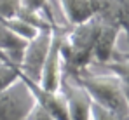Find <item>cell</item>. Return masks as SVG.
<instances>
[{
  "instance_id": "obj_1",
  "label": "cell",
  "mask_w": 129,
  "mask_h": 120,
  "mask_svg": "<svg viewBox=\"0 0 129 120\" xmlns=\"http://www.w3.org/2000/svg\"><path fill=\"white\" fill-rule=\"evenodd\" d=\"M100 26L101 21L98 16L87 19L86 23L68 26L61 45L64 75H77L92 64V52L100 33Z\"/></svg>"
},
{
  "instance_id": "obj_2",
  "label": "cell",
  "mask_w": 129,
  "mask_h": 120,
  "mask_svg": "<svg viewBox=\"0 0 129 120\" xmlns=\"http://www.w3.org/2000/svg\"><path fill=\"white\" fill-rule=\"evenodd\" d=\"M72 78L86 89L92 103L117 113L119 117L126 118L129 115V104L122 91V84L113 73H94L87 68L77 75H72Z\"/></svg>"
},
{
  "instance_id": "obj_3",
  "label": "cell",
  "mask_w": 129,
  "mask_h": 120,
  "mask_svg": "<svg viewBox=\"0 0 129 120\" xmlns=\"http://www.w3.org/2000/svg\"><path fill=\"white\" fill-rule=\"evenodd\" d=\"M66 31H68V24H59L58 21L54 23L51 47H49L47 58L44 61L40 80H39L40 87L47 89V91H59L61 89V82H63V75H64L61 45H63Z\"/></svg>"
},
{
  "instance_id": "obj_4",
  "label": "cell",
  "mask_w": 129,
  "mask_h": 120,
  "mask_svg": "<svg viewBox=\"0 0 129 120\" xmlns=\"http://www.w3.org/2000/svg\"><path fill=\"white\" fill-rule=\"evenodd\" d=\"M54 23H52V26L39 30V33L33 38L28 40V44L24 47V52H23V59H21V64H19V73L23 77H26V78L37 82V84L40 80L44 61L47 58V52H49V47H51Z\"/></svg>"
},
{
  "instance_id": "obj_5",
  "label": "cell",
  "mask_w": 129,
  "mask_h": 120,
  "mask_svg": "<svg viewBox=\"0 0 129 120\" xmlns=\"http://www.w3.org/2000/svg\"><path fill=\"white\" fill-rule=\"evenodd\" d=\"M33 106L35 98L21 75L11 87L0 91V120H26Z\"/></svg>"
},
{
  "instance_id": "obj_6",
  "label": "cell",
  "mask_w": 129,
  "mask_h": 120,
  "mask_svg": "<svg viewBox=\"0 0 129 120\" xmlns=\"http://www.w3.org/2000/svg\"><path fill=\"white\" fill-rule=\"evenodd\" d=\"M23 82L28 85L30 92L33 94L35 98V103L39 106H42L44 110L52 115L54 120H70V115H68V103H66V98H64L63 91H47L40 87V84L33 82V80L26 78L21 75Z\"/></svg>"
},
{
  "instance_id": "obj_7",
  "label": "cell",
  "mask_w": 129,
  "mask_h": 120,
  "mask_svg": "<svg viewBox=\"0 0 129 120\" xmlns=\"http://www.w3.org/2000/svg\"><path fill=\"white\" fill-rule=\"evenodd\" d=\"M61 91H63L64 98H66V103H68L70 120H91L92 101L89 98V94L86 92V89L80 87L72 77L63 75Z\"/></svg>"
},
{
  "instance_id": "obj_8",
  "label": "cell",
  "mask_w": 129,
  "mask_h": 120,
  "mask_svg": "<svg viewBox=\"0 0 129 120\" xmlns=\"http://www.w3.org/2000/svg\"><path fill=\"white\" fill-rule=\"evenodd\" d=\"M101 21L100 26V33L96 38L94 45V52H92V64H107L113 59L115 52H117V38L120 35V28L113 23Z\"/></svg>"
},
{
  "instance_id": "obj_9",
  "label": "cell",
  "mask_w": 129,
  "mask_h": 120,
  "mask_svg": "<svg viewBox=\"0 0 129 120\" xmlns=\"http://www.w3.org/2000/svg\"><path fill=\"white\" fill-rule=\"evenodd\" d=\"M96 16L103 21L113 23L126 33L129 45V0H94Z\"/></svg>"
},
{
  "instance_id": "obj_10",
  "label": "cell",
  "mask_w": 129,
  "mask_h": 120,
  "mask_svg": "<svg viewBox=\"0 0 129 120\" xmlns=\"http://www.w3.org/2000/svg\"><path fill=\"white\" fill-rule=\"evenodd\" d=\"M64 21L68 26H75L96 16L94 0H58Z\"/></svg>"
},
{
  "instance_id": "obj_11",
  "label": "cell",
  "mask_w": 129,
  "mask_h": 120,
  "mask_svg": "<svg viewBox=\"0 0 129 120\" xmlns=\"http://www.w3.org/2000/svg\"><path fill=\"white\" fill-rule=\"evenodd\" d=\"M28 40L21 38L19 35H16L12 30H9L2 21H0V51L7 56V59L12 64H16L19 68L23 59V52L26 47Z\"/></svg>"
},
{
  "instance_id": "obj_12",
  "label": "cell",
  "mask_w": 129,
  "mask_h": 120,
  "mask_svg": "<svg viewBox=\"0 0 129 120\" xmlns=\"http://www.w3.org/2000/svg\"><path fill=\"white\" fill-rule=\"evenodd\" d=\"M107 70H110V73H113L117 78L120 80L122 84V91H124V96H126V101L129 104V52H115L113 59L103 64Z\"/></svg>"
},
{
  "instance_id": "obj_13",
  "label": "cell",
  "mask_w": 129,
  "mask_h": 120,
  "mask_svg": "<svg viewBox=\"0 0 129 120\" xmlns=\"http://www.w3.org/2000/svg\"><path fill=\"white\" fill-rule=\"evenodd\" d=\"M9 30H12L16 35H19L21 38L24 40H31L37 33H39V30L35 28V26H31L30 23H26L24 19H21V18H12V19H5V21H2Z\"/></svg>"
},
{
  "instance_id": "obj_14",
  "label": "cell",
  "mask_w": 129,
  "mask_h": 120,
  "mask_svg": "<svg viewBox=\"0 0 129 120\" xmlns=\"http://www.w3.org/2000/svg\"><path fill=\"white\" fill-rule=\"evenodd\" d=\"M19 68L12 63H0V91L11 87L19 80Z\"/></svg>"
},
{
  "instance_id": "obj_15",
  "label": "cell",
  "mask_w": 129,
  "mask_h": 120,
  "mask_svg": "<svg viewBox=\"0 0 129 120\" xmlns=\"http://www.w3.org/2000/svg\"><path fill=\"white\" fill-rule=\"evenodd\" d=\"M21 11V0H0V21L12 19Z\"/></svg>"
},
{
  "instance_id": "obj_16",
  "label": "cell",
  "mask_w": 129,
  "mask_h": 120,
  "mask_svg": "<svg viewBox=\"0 0 129 120\" xmlns=\"http://www.w3.org/2000/svg\"><path fill=\"white\" fill-rule=\"evenodd\" d=\"M91 120H124V117H119L117 113L110 111L107 108L92 103L91 106Z\"/></svg>"
},
{
  "instance_id": "obj_17",
  "label": "cell",
  "mask_w": 129,
  "mask_h": 120,
  "mask_svg": "<svg viewBox=\"0 0 129 120\" xmlns=\"http://www.w3.org/2000/svg\"><path fill=\"white\" fill-rule=\"evenodd\" d=\"M21 7L26 11H35V12H51L49 0H21Z\"/></svg>"
},
{
  "instance_id": "obj_18",
  "label": "cell",
  "mask_w": 129,
  "mask_h": 120,
  "mask_svg": "<svg viewBox=\"0 0 129 120\" xmlns=\"http://www.w3.org/2000/svg\"><path fill=\"white\" fill-rule=\"evenodd\" d=\"M26 120H54V117L49 115L42 106H39V104L35 103V106L31 108V111H30V115H28Z\"/></svg>"
},
{
  "instance_id": "obj_19",
  "label": "cell",
  "mask_w": 129,
  "mask_h": 120,
  "mask_svg": "<svg viewBox=\"0 0 129 120\" xmlns=\"http://www.w3.org/2000/svg\"><path fill=\"white\" fill-rule=\"evenodd\" d=\"M0 63H11V61L7 59V56H5L2 51H0Z\"/></svg>"
},
{
  "instance_id": "obj_20",
  "label": "cell",
  "mask_w": 129,
  "mask_h": 120,
  "mask_svg": "<svg viewBox=\"0 0 129 120\" xmlns=\"http://www.w3.org/2000/svg\"><path fill=\"white\" fill-rule=\"evenodd\" d=\"M124 120H129V115H127V117H126V118H124Z\"/></svg>"
}]
</instances>
